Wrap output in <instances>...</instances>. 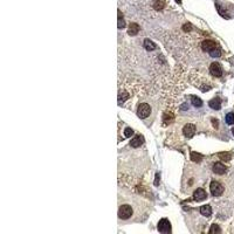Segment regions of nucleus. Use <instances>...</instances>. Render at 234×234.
I'll return each instance as SVG.
<instances>
[{
	"instance_id": "obj_1",
	"label": "nucleus",
	"mask_w": 234,
	"mask_h": 234,
	"mask_svg": "<svg viewBox=\"0 0 234 234\" xmlns=\"http://www.w3.org/2000/svg\"><path fill=\"white\" fill-rule=\"evenodd\" d=\"M132 212L134 211H132V207L130 205H127V204L121 205L120 208H118V218L122 219V220H127L132 215Z\"/></svg>"
},
{
	"instance_id": "obj_2",
	"label": "nucleus",
	"mask_w": 234,
	"mask_h": 234,
	"mask_svg": "<svg viewBox=\"0 0 234 234\" xmlns=\"http://www.w3.org/2000/svg\"><path fill=\"white\" fill-rule=\"evenodd\" d=\"M151 114V108L148 103H140L138 109H137V115L139 118H148Z\"/></svg>"
},
{
	"instance_id": "obj_3",
	"label": "nucleus",
	"mask_w": 234,
	"mask_h": 234,
	"mask_svg": "<svg viewBox=\"0 0 234 234\" xmlns=\"http://www.w3.org/2000/svg\"><path fill=\"white\" fill-rule=\"evenodd\" d=\"M210 190H211L212 196L219 197V196H221L222 192H224V186H222L220 183H218V181H212V183L210 184Z\"/></svg>"
},
{
	"instance_id": "obj_4",
	"label": "nucleus",
	"mask_w": 234,
	"mask_h": 234,
	"mask_svg": "<svg viewBox=\"0 0 234 234\" xmlns=\"http://www.w3.org/2000/svg\"><path fill=\"white\" fill-rule=\"evenodd\" d=\"M217 48H219V46H218L214 41H212V40H204V41L201 42V49H202L204 52L211 53V52L215 50Z\"/></svg>"
},
{
	"instance_id": "obj_5",
	"label": "nucleus",
	"mask_w": 234,
	"mask_h": 234,
	"mask_svg": "<svg viewBox=\"0 0 234 234\" xmlns=\"http://www.w3.org/2000/svg\"><path fill=\"white\" fill-rule=\"evenodd\" d=\"M157 228H158L159 233H163V234L170 233V232H171V224H170V221H168L167 219H162V220L158 222Z\"/></svg>"
},
{
	"instance_id": "obj_6",
	"label": "nucleus",
	"mask_w": 234,
	"mask_h": 234,
	"mask_svg": "<svg viewBox=\"0 0 234 234\" xmlns=\"http://www.w3.org/2000/svg\"><path fill=\"white\" fill-rule=\"evenodd\" d=\"M183 134L187 138H192L194 136V134H196V127L193 124H191V123L186 124L184 127V129H183Z\"/></svg>"
},
{
	"instance_id": "obj_7",
	"label": "nucleus",
	"mask_w": 234,
	"mask_h": 234,
	"mask_svg": "<svg viewBox=\"0 0 234 234\" xmlns=\"http://www.w3.org/2000/svg\"><path fill=\"white\" fill-rule=\"evenodd\" d=\"M193 198H194V200L196 201H202L207 198V193L205 192V190H204V189L199 187V189H197V190L194 191V193H193Z\"/></svg>"
},
{
	"instance_id": "obj_8",
	"label": "nucleus",
	"mask_w": 234,
	"mask_h": 234,
	"mask_svg": "<svg viewBox=\"0 0 234 234\" xmlns=\"http://www.w3.org/2000/svg\"><path fill=\"white\" fill-rule=\"evenodd\" d=\"M210 71H211V74H212L213 76H215V77H220V76L222 75V70H221V68H220V65L217 63V62H214V63H212V65L210 66Z\"/></svg>"
},
{
	"instance_id": "obj_9",
	"label": "nucleus",
	"mask_w": 234,
	"mask_h": 234,
	"mask_svg": "<svg viewBox=\"0 0 234 234\" xmlns=\"http://www.w3.org/2000/svg\"><path fill=\"white\" fill-rule=\"evenodd\" d=\"M143 143H144V137L142 135H137V136H135L134 138L131 139L130 145L132 148H139L140 145H143Z\"/></svg>"
},
{
	"instance_id": "obj_10",
	"label": "nucleus",
	"mask_w": 234,
	"mask_h": 234,
	"mask_svg": "<svg viewBox=\"0 0 234 234\" xmlns=\"http://www.w3.org/2000/svg\"><path fill=\"white\" fill-rule=\"evenodd\" d=\"M226 171H227V167L225 166L222 163H220V162L214 163V165H213V172L214 173H217V174H224Z\"/></svg>"
},
{
	"instance_id": "obj_11",
	"label": "nucleus",
	"mask_w": 234,
	"mask_h": 234,
	"mask_svg": "<svg viewBox=\"0 0 234 234\" xmlns=\"http://www.w3.org/2000/svg\"><path fill=\"white\" fill-rule=\"evenodd\" d=\"M208 105H210V108H212V109H214V110H219L220 107H221V100L218 99V97H215V99L210 101Z\"/></svg>"
},
{
	"instance_id": "obj_12",
	"label": "nucleus",
	"mask_w": 234,
	"mask_h": 234,
	"mask_svg": "<svg viewBox=\"0 0 234 234\" xmlns=\"http://www.w3.org/2000/svg\"><path fill=\"white\" fill-rule=\"evenodd\" d=\"M138 32H139V26L137 24H135V22H131L129 25V28H128V34L131 35V36H135Z\"/></svg>"
},
{
	"instance_id": "obj_13",
	"label": "nucleus",
	"mask_w": 234,
	"mask_h": 234,
	"mask_svg": "<svg viewBox=\"0 0 234 234\" xmlns=\"http://www.w3.org/2000/svg\"><path fill=\"white\" fill-rule=\"evenodd\" d=\"M200 213L204 217H210L212 214V207L210 205H204L200 207Z\"/></svg>"
},
{
	"instance_id": "obj_14",
	"label": "nucleus",
	"mask_w": 234,
	"mask_h": 234,
	"mask_svg": "<svg viewBox=\"0 0 234 234\" xmlns=\"http://www.w3.org/2000/svg\"><path fill=\"white\" fill-rule=\"evenodd\" d=\"M190 157H191V161L192 162H196V163H198V162H200L201 159H202V155L201 153H198V152H196V151H192L191 153H190Z\"/></svg>"
},
{
	"instance_id": "obj_15",
	"label": "nucleus",
	"mask_w": 234,
	"mask_h": 234,
	"mask_svg": "<svg viewBox=\"0 0 234 234\" xmlns=\"http://www.w3.org/2000/svg\"><path fill=\"white\" fill-rule=\"evenodd\" d=\"M144 47H145V49L146 50H155V48H156V45L151 41V40H149V39H145L144 40Z\"/></svg>"
},
{
	"instance_id": "obj_16",
	"label": "nucleus",
	"mask_w": 234,
	"mask_h": 234,
	"mask_svg": "<svg viewBox=\"0 0 234 234\" xmlns=\"http://www.w3.org/2000/svg\"><path fill=\"white\" fill-rule=\"evenodd\" d=\"M218 157L224 162H230L232 158V155L230 152H220V153H218Z\"/></svg>"
},
{
	"instance_id": "obj_17",
	"label": "nucleus",
	"mask_w": 234,
	"mask_h": 234,
	"mask_svg": "<svg viewBox=\"0 0 234 234\" xmlns=\"http://www.w3.org/2000/svg\"><path fill=\"white\" fill-rule=\"evenodd\" d=\"M128 99H129V94L127 91H121L118 94V103L120 104H122L124 101H127Z\"/></svg>"
},
{
	"instance_id": "obj_18",
	"label": "nucleus",
	"mask_w": 234,
	"mask_h": 234,
	"mask_svg": "<svg viewBox=\"0 0 234 234\" xmlns=\"http://www.w3.org/2000/svg\"><path fill=\"white\" fill-rule=\"evenodd\" d=\"M173 118H174V116L171 112H165L164 116H163V122H165V124H168L173 121Z\"/></svg>"
},
{
	"instance_id": "obj_19",
	"label": "nucleus",
	"mask_w": 234,
	"mask_h": 234,
	"mask_svg": "<svg viewBox=\"0 0 234 234\" xmlns=\"http://www.w3.org/2000/svg\"><path fill=\"white\" fill-rule=\"evenodd\" d=\"M117 26H118L120 30L125 28V21H124V19H123V15H122L121 12H118V24H117Z\"/></svg>"
},
{
	"instance_id": "obj_20",
	"label": "nucleus",
	"mask_w": 234,
	"mask_h": 234,
	"mask_svg": "<svg viewBox=\"0 0 234 234\" xmlns=\"http://www.w3.org/2000/svg\"><path fill=\"white\" fill-rule=\"evenodd\" d=\"M191 102H192V104L194 105V107H197V108H199L202 105V101L199 99V97H197V96H191Z\"/></svg>"
},
{
	"instance_id": "obj_21",
	"label": "nucleus",
	"mask_w": 234,
	"mask_h": 234,
	"mask_svg": "<svg viewBox=\"0 0 234 234\" xmlns=\"http://www.w3.org/2000/svg\"><path fill=\"white\" fill-rule=\"evenodd\" d=\"M164 1L163 0H155V4H153V7L156 8V9H158V11H161V9H163L164 8Z\"/></svg>"
},
{
	"instance_id": "obj_22",
	"label": "nucleus",
	"mask_w": 234,
	"mask_h": 234,
	"mask_svg": "<svg viewBox=\"0 0 234 234\" xmlns=\"http://www.w3.org/2000/svg\"><path fill=\"white\" fill-rule=\"evenodd\" d=\"M226 123H227L228 125L234 124V114L233 112H228V114L226 115Z\"/></svg>"
},
{
	"instance_id": "obj_23",
	"label": "nucleus",
	"mask_w": 234,
	"mask_h": 234,
	"mask_svg": "<svg viewBox=\"0 0 234 234\" xmlns=\"http://www.w3.org/2000/svg\"><path fill=\"white\" fill-rule=\"evenodd\" d=\"M208 232H210L211 234L220 233V232H221V230H220V227H219L217 224H214V225H212V226H211V228H210V231H208Z\"/></svg>"
},
{
	"instance_id": "obj_24",
	"label": "nucleus",
	"mask_w": 234,
	"mask_h": 234,
	"mask_svg": "<svg viewBox=\"0 0 234 234\" xmlns=\"http://www.w3.org/2000/svg\"><path fill=\"white\" fill-rule=\"evenodd\" d=\"M134 135V130L131 129V128H127L125 130H124V136L127 137V138H129V137H131Z\"/></svg>"
},
{
	"instance_id": "obj_25",
	"label": "nucleus",
	"mask_w": 234,
	"mask_h": 234,
	"mask_svg": "<svg viewBox=\"0 0 234 234\" xmlns=\"http://www.w3.org/2000/svg\"><path fill=\"white\" fill-rule=\"evenodd\" d=\"M184 31H186V32H189V31H191L192 30V26L190 25V24H186V25H184Z\"/></svg>"
},
{
	"instance_id": "obj_26",
	"label": "nucleus",
	"mask_w": 234,
	"mask_h": 234,
	"mask_svg": "<svg viewBox=\"0 0 234 234\" xmlns=\"http://www.w3.org/2000/svg\"><path fill=\"white\" fill-rule=\"evenodd\" d=\"M176 1H177L178 4H180V2H181V0H176Z\"/></svg>"
},
{
	"instance_id": "obj_27",
	"label": "nucleus",
	"mask_w": 234,
	"mask_h": 234,
	"mask_svg": "<svg viewBox=\"0 0 234 234\" xmlns=\"http://www.w3.org/2000/svg\"><path fill=\"white\" fill-rule=\"evenodd\" d=\"M232 132H233V136H234V128L232 129Z\"/></svg>"
}]
</instances>
